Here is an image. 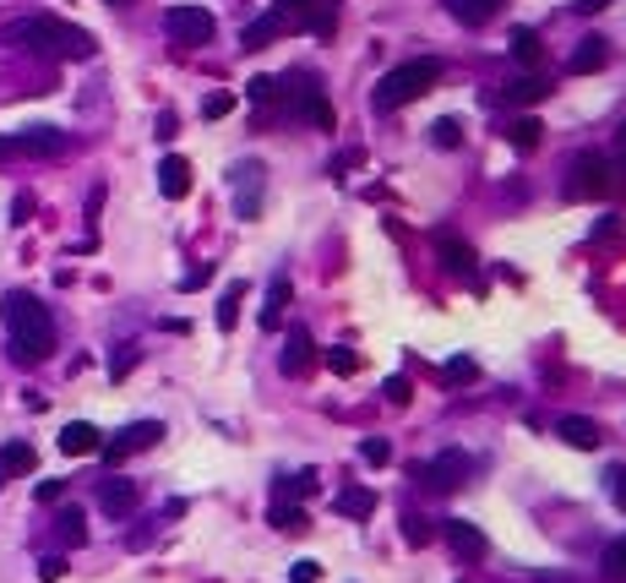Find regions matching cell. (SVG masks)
Masks as SVG:
<instances>
[{
    "label": "cell",
    "instance_id": "cell-1",
    "mask_svg": "<svg viewBox=\"0 0 626 583\" xmlns=\"http://www.w3.org/2000/svg\"><path fill=\"white\" fill-rule=\"evenodd\" d=\"M0 322H5V338H11V360L16 366H38L55 355V317L38 295L27 289H11L0 300Z\"/></svg>",
    "mask_w": 626,
    "mask_h": 583
},
{
    "label": "cell",
    "instance_id": "cell-2",
    "mask_svg": "<svg viewBox=\"0 0 626 583\" xmlns=\"http://www.w3.org/2000/svg\"><path fill=\"white\" fill-rule=\"evenodd\" d=\"M11 44H22L27 55H44V60H87L93 55V33H82L76 22H60V16L11 22Z\"/></svg>",
    "mask_w": 626,
    "mask_h": 583
},
{
    "label": "cell",
    "instance_id": "cell-3",
    "mask_svg": "<svg viewBox=\"0 0 626 583\" xmlns=\"http://www.w3.org/2000/svg\"><path fill=\"white\" fill-rule=\"evenodd\" d=\"M436 82H442V60H436V55H420V60L392 65V71L371 87V104H376V109H403V104H414L420 93H431Z\"/></svg>",
    "mask_w": 626,
    "mask_h": 583
},
{
    "label": "cell",
    "instance_id": "cell-4",
    "mask_svg": "<svg viewBox=\"0 0 626 583\" xmlns=\"http://www.w3.org/2000/svg\"><path fill=\"white\" fill-rule=\"evenodd\" d=\"M283 98H289V109H300L311 126L333 131V104H327V93H322V82H316L311 71H294V76H283Z\"/></svg>",
    "mask_w": 626,
    "mask_h": 583
},
{
    "label": "cell",
    "instance_id": "cell-5",
    "mask_svg": "<svg viewBox=\"0 0 626 583\" xmlns=\"http://www.w3.org/2000/svg\"><path fill=\"white\" fill-rule=\"evenodd\" d=\"M164 33H169L174 44L196 49V44H207V38L218 33V22H213V11H202V5H169V11H164Z\"/></svg>",
    "mask_w": 626,
    "mask_h": 583
},
{
    "label": "cell",
    "instance_id": "cell-6",
    "mask_svg": "<svg viewBox=\"0 0 626 583\" xmlns=\"http://www.w3.org/2000/svg\"><path fill=\"white\" fill-rule=\"evenodd\" d=\"M611 191V164L600 153H578L572 158V180H567V196L589 202V196H605Z\"/></svg>",
    "mask_w": 626,
    "mask_h": 583
},
{
    "label": "cell",
    "instance_id": "cell-7",
    "mask_svg": "<svg viewBox=\"0 0 626 583\" xmlns=\"http://www.w3.org/2000/svg\"><path fill=\"white\" fill-rule=\"evenodd\" d=\"M158 437H164V426H158V420H131V426H125V431H114V442H104L98 453H104L109 464H120V458H131V453L158 447Z\"/></svg>",
    "mask_w": 626,
    "mask_h": 583
},
{
    "label": "cell",
    "instance_id": "cell-8",
    "mask_svg": "<svg viewBox=\"0 0 626 583\" xmlns=\"http://www.w3.org/2000/svg\"><path fill=\"white\" fill-rule=\"evenodd\" d=\"M469 469H474V464H469V453H458V447H447V453H436V458L425 464V486L447 497V491H458V486L469 480Z\"/></svg>",
    "mask_w": 626,
    "mask_h": 583
},
{
    "label": "cell",
    "instance_id": "cell-9",
    "mask_svg": "<svg viewBox=\"0 0 626 583\" xmlns=\"http://www.w3.org/2000/svg\"><path fill=\"white\" fill-rule=\"evenodd\" d=\"M262 175H267V169H262L256 158H251V164H234L229 180H234V213H240V218H256V213H262Z\"/></svg>",
    "mask_w": 626,
    "mask_h": 583
},
{
    "label": "cell",
    "instance_id": "cell-10",
    "mask_svg": "<svg viewBox=\"0 0 626 583\" xmlns=\"http://www.w3.org/2000/svg\"><path fill=\"white\" fill-rule=\"evenodd\" d=\"M136 502H142L136 480H125V475H109V480H98V508H104L109 518H131V513H136Z\"/></svg>",
    "mask_w": 626,
    "mask_h": 583
},
{
    "label": "cell",
    "instance_id": "cell-11",
    "mask_svg": "<svg viewBox=\"0 0 626 583\" xmlns=\"http://www.w3.org/2000/svg\"><path fill=\"white\" fill-rule=\"evenodd\" d=\"M16 147H22V158H60L71 142L55 126H33V131H16Z\"/></svg>",
    "mask_w": 626,
    "mask_h": 583
},
{
    "label": "cell",
    "instance_id": "cell-12",
    "mask_svg": "<svg viewBox=\"0 0 626 583\" xmlns=\"http://www.w3.org/2000/svg\"><path fill=\"white\" fill-rule=\"evenodd\" d=\"M447 546H452L458 557H469V562H485V557H491V540H485L474 524H463V518H447Z\"/></svg>",
    "mask_w": 626,
    "mask_h": 583
},
{
    "label": "cell",
    "instance_id": "cell-13",
    "mask_svg": "<svg viewBox=\"0 0 626 583\" xmlns=\"http://www.w3.org/2000/svg\"><path fill=\"white\" fill-rule=\"evenodd\" d=\"M98 447H104L98 426H87V420H71V426H60V453H71V458H87V453H98Z\"/></svg>",
    "mask_w": 626,
    "mask_h": 583
},
{
    "label": "cell",
    "instance_id": "cell-14",
    "mask_svg": "<svg viewBox=\"0 0 626 583\" xmlns=\"http://www.w3.org/2000/svg\"><path fill=\"white\" fill-rule=\"evenodd\" d=\"M158 191H164L169 202H180V196L191 191V164H185L180 153H169V158L158 164Z\"/></svg>",
    "mask_w": 626,
    "mask_h": 583
},
{
    "label": "cell",
    "instance_id": "cell-15",
    "mask_svg": "<svg viewBox=\"0 0 626 583\" xmlns=\"http://www.w3.org/2000/svg\"><path fill=\"white\" fill-rule=\"evenodd\" d=\"M33 464H38V453H33L27 442H5V447H0V491H5L11 480H22Z\"/></svg>",
    "mask_w": 626,
    "mask_h": 583
},
{
    "label": "cell",
    "instance_id": "cell-16",
    "mask_svg": "<svg viewBox=\"0 0 626 583\" xmlns=\"http://www.w3.org/2000/svg\"><path fill=\"white\" fill-rule=\"evenodd\" d=\"M436 251H442V262H447V273H458V278H474V251L458 240V235H436Z\"/></svg>",
    "mask_w": 626,
    "mask_h": 583
},
{
    "label": "cell",
    "instance_id": "cell-17",
    "mask_svg": "<svg viewBox=\"0 0 626 583\" xmlns=\"http://www.w3.org/2000/svg\"><path fill=\"white\" fill-rule=\"evenodd\" d=\"M278 366H283V377H300V371L311 366V333H305V327H289V338H283V355H278Z\"/></svg>",
    "mask_w": 626,
    "mask_h": 583
},
{
    "label": "cell",
    "instance_id": "cell-18",
    "mask_svg": "<svg viewBox=\"0 0 626 583\" xmlns=\"http://www.w3.org/2000/svg\"><path fill=\"white\" fill-rule=\"evenodd\" d=\"M605 60H611V44H605V38H583V44L572 49V60H567V71H572V76H589V71H600Z\"/></svg>",
    "mask_w": 626,
    "mask_h": 583
},
{
    "label": "cell",
    "instance_id": "cell-19",
    "mask_svg": "<svg viewBox=\"0 0 626 583\" xmlns=\"http://www.w3.org/2000/svg\"><path fill=\"white\" fill-rule=\"evenodd\" d=\"M502 5H507V0H447V11H452L463 27H485Z\"/></svg>",
    "mask_w": 626,
    "mask_h": 583
},
{
    "label": "cell",
    "instance_id": "cell-20",
    "mask_svg": "<svg viewBox=\"0 0 626 583\" xmlns=\"http://www.w3.org/2000/svg\"><path fill=\"white\" fill-rule=\"evenodd\" d=\"M283 306H289V273H273V284H267V306H262V327H267V333L283 322Z\"/></svg>",
    "mask_w": 626,
    "mask_h": 583
},
{
    "label": "cell",
    "instance_id": "cell-21",
    "mask_svg": "<svg viewBox=\"0 0 626 583\" xmlns=\"http://www.w3.org/2000/svg\"><path fill=\"white\" fill-rule=\"evenodd\" d=\"M556 431H561L572 447H600V442H605V437H600V426H594V420H583V415H561V420H556Z\"/></svg>",
    "mask_w": 626,
    "mask_h": 583
},
{
    "label": "cell",
    "instance_id": "cell-22",
    "mask_svg": "<svg viewBox=\"0 0 626 583\" xmlns=\"http://www.w3.org/2000/svg\"><path fill=\"white\" fill-rule=\"evenodd\" d=\"M273 38H283V22H278L273 11H262V16H256L245 33H240V44H245V49H267Z\"/></svg>",
    "mask_w": 626,
    "mask_h": 583
},
{
    "label": "cell",
    "instance_id": "cell-23",
    "mask_svg": "<svg viewBox=\"0 0 626 583\" xmlns=\"http://www.w3.org/2000/svg\"><path fill=\"white\" fill-rule=\"evenodd\" d=\"M512 55H518L523 65H540V55H545L540 33H534V27H518V33H512Z\"/></svg>",
    "mask_w": 626,
    "mask_h": 583
},
{
    "label": "cell",
    "instance_id": "cell-24",
    "mask_svg": "<svg viewBox=\"0 0 626 583\" xmlns=\"http://www.w3.org/2000/svg\"><path fill=\"white\" fill-rule=\"evenodd\" d=\"M240 300H245V284H229L224 300H218V327H224V333H234V322H240Z\"/></svg>",
    "mask_w": 626,
    "mask_h": 583
},
{
    "label": "cell",
    "instance_id": "cell-25",
    "mask_svg": "<svg viewBox=\"0 0 626 583\" xmlns=\"http://www.w3.org/2000/svg\"><path fill=\"white\" fill-rule=\"evenodd\" d=\"M55 524H60V540H65V546H82V540H87V518H82L76 508H60Z\"/></svg>",
    "mask_w": 626,
    "mask_h": 583
},
{
    "label": "cell",
    "instance_id": "cell-26",
    "mask_svg": "<svg viewBox=\"0 0 626 583\" xmlns=\"http://www.w3.org/2000/svg\"><path fill=\"white\" fill-rule=\"evenodd\" d=\"M545 93H551V87H545L540 76H518V82L507 87V98H512V104H534V98H545Z\"/></svg>",
    "mask_w": 626,
    "mask_h": 583
},
{
    "label": "cell",
    "instance_id": "cell-27",
    "mask_svg": "<svg viewBox=\"0 0 626 583\" xmlns=\"http://www.w3.org/2000/svg\"><path fill=\"white\" fill-rule=\"evenodd\" d=\"M507 136H512V147H523V153H529V147H540V120H534V115H523V120H512V131H507Z\"/></svg>",
    "mask_w": 626,
    "mask_h": 583
},
{
    "label": "cell",
    "instance_id": "cell-28",
    "mask_svg": "<svg viewBox=\"0 0 626 583\" xmlns=\"http://www.w3.org/2000/svg\"><path fill=\"white\" fill-rule=\"evenodd\" d=\"M431 142H436V147H458V142H463V126H458L452 115H442V120L431 126Z\"/></svg>",
    "mask_w": 626,
    "mask_h": 583
},
{
    "label": "cell",
    "instance_id": "cell-29",
    "mask_svg": "<svg viewBox=\"0 0 626 583\" xmlns=\"http://www.w3.org/2000/svg\"><path fill=\"white\" fill-rule=\"evenodd\" d=\"M273 524H278L283 535H305V529H311V518H305V508H278V513H273Z\"/></svg>",
    "mask_w": 626,
    "mask_h": 583
},
{
    "label": "cell",
    "instance_id": "cell-30",
    "mask_svg": "<svg viewBox=\"0 0 626 583\" xmlns=\"http://www.w3.org/2000/svg\"><path fill=\"white\" fill-rule=\"evenodd\" d=\"M605 578H611V583H626V535L611 546V551H605Z\"/></svg>",
    "mask_w": 626,
    "mask_h": 583
},
{
    "label": "cell",
    "instance_id": "cell-31",
    "mask_svg": "<svg viewBox=\"0 0 626 583\" xmlns=\"http://www.w3.org/2000/svg\"><path fill=\"white\" fill-rule=\"evenodd\" d=\"M605 491H611V502L626 513V464H611V469H605Z\"/></svg>",
    "mask_w": 626,
    "mask_h": 583
},
{
    "label": "cell",
    "instance_id": "cell-32",
    "mask_svg": "<svg viewBox=\"0 0 626 583\" xmlns=\"http://www.w3.org/2000/svg\"><path fill=\"white\" fill-rule=\"evenodd\" d=\"M338 508H343L349 518H365L376 502H371V491H343V497H338Z\"/></svg>",
    "mask_w": 626,
    "mask_h": 583
},
{
    "label": "cell",
    "instance_id": "cell-33",
    "mask_svg": "<svg viewBox=\"0 0 626 583\" xmlns=\"http://www.w3.org/2000/svg\"><path fill=\"white\" fill-rule=\"evenodd\" d=\"M273 93H278V82H273V76H251V82H245V98H251V104H267Z\"/></svg>",
    "mask_w": 626,
    "mask_h": 583
},
{
    "label": "cell",
    "instance_id": "cell-34",
    "mask_svg": "<svg viewBox=\"0 0 626 583\" xmlns=\"http://www.w3.org/2000/svg\"><path fill=\"white\" fill-rule=\"evenodd\" d=\"M360 458H365V464H387V458H392V447H387L382 437H365V442H360Z\"/></svg>",
    "mask_w": 626,
    "mask_h": 583
},
{
    "label": "cell",
    "instance_id": "cell-35",
    "mask_svg": "<svg viewBox=\"0 0 626 583\" xmlns=\"http://www.w3.org/2000/svg\"><path fill=\"white\" fill-rule=\"evenodd\" d=\"M229 109H234L229 93H207V98H202V115H207V120H218V115H229Z\"/></svg>",
    "mask_w": 626,
    "mask_h": 583
},
{
    "label": "cell",
    "instance_id": "cell-36",
    "mask_svg": "<svg viewBox=\"0 0 626 583\" xmlns=\"http://www.w3.org/2000/svg\"><path fill=\"white\" fill-rule=\"evenodd\" d=\"M474 371H480L474 360H447V371H442V377H447V382H474Z\"/></svg>",
    "mask_w": 626,
    "mask_h": 583
},
{
    "label": "cell",
    "instance_id": "cell-37",
    "mask_svg": "<svg viewBox=\"0 0 626 583\" xmlns=\"http://www.w3.org/2000/svg\"><path fill=\"white\" fill-rule=\"evenodd\" d=\"M403 540H409V546H425V540H431V524H425V518H403Z\"/></svg>",
    "mask_w": 626,
    "mask_h": 583
},
{
    "label": "cell",
    "instance_id": "cell-38",
    "mask_svg": "<svg viewBox=\"0 0 626 583\" xmlns=\"http://www.w3.org/2000/svg\"><path fill=\"white\" fill-rule=\"evenodd\" d=\"M327 360H333V371H338V377H354V371H360V360H354L349 349H333Z\"/></svg>",
    "mask_w": 626,
    "mask_h": 583
},
{
    "label": "cell",
    "instance_id": "cell-39",
    "mask_svg": "<svg viewBox=\"0 0 626 583\" xmlns=\"http://www.w3.org/2000/svg\"><path fill=\"white\" fill-rule=\"evenodd\" d=\"M38 578H44V583H60V578H65V562H60V557H44V562H38Z\"/></svg>",
    "mask_w": 626,
    "mask_h": 583
},
{
    "label": "cell",
    "instance_id": "cell-40",
    "mask_svg": "<svg viewBox=\"0 0 626 583\" xmlns=\"http://www.w3.org/2000/svg\"><path fill=\"white\" fill-rule=\"evenodd\" d=\"M131 366H136V349H131V344H120V355H114V366H109V371H114V377H125Z\"/></svg>",
    "mask_w": 626,
    "mask_h": 583
},
{
    "label": "cell",
    "instance_id": "cell-41",
    "mask_svg": "<svg viewBox=\"0 0 626 583\" xmlns=\"http://www.w3.org/2000/svg\"><path fill=\"white\" fill-rule=\"evenodd\" d=\"M387 404H409V382H403V377L387 382Z\"/></svg>",
    "mask_w": 626,
    "mask_h": 583
},
{
    "label": "cell",
    "instance_id": "cell-42",
    "mask_svg": "<svg viewBox=\"0 0 626 583\" xmlns=\"http://www.w3.org/2000/svg\"><path fill=\"white\" fill-rule=\"evenodd\" d=\"M60 497H65V480H44L38 486V502H60Z\"/></svg>",
    "mask_w": 626,
    "mask_h": 583
},
{
    "label": "cell",
    "instance_id": "cell-43",
    "mask_svg": "<svg viewBox=\"0 0 626 583\" xmlns=\"http://www.w3.org/2000/svg\"><path fill=\"white\" fill-rule=\"evenodd\" d=\"M5 158H22V147H16V131H0V164Z\"/></svg>",
    "mask_w": 626,
    "mask_h": 583
},
{
    "label": "cell",
    "instance_id": "cell-44",
    "mask_svg": "<svg viewBox=\"0 0 626 583\" xmlns=\"http://www.w3.org/2000/svg\"><path fill=\"white\" fill-rule=\"evenodd\" d=\"M11 213H16V218H11V224H27V213H33V196H27V191H22V196H16V202H11Z\"/></svg>",
    "mask_w": 626,
    "mask_h": 583
},
{
    "label": "cell",
    "instance_id": "cell-45",
    "mask_svg": "<svg viewBox=\"0 0 626 583\" xmlns=\"http://www.w3.org/2000/svg\"><path fill=\"white\" fill-rule=\"evenodd\" d=\"M294 583H316V562H294Z\"/></svg>",
    "mask_w": 626,
    "mask_h": 583
},
{
    "label": "cell",
    "instance_id": "cell-46",
    "mask_svg": "<svg viewBox=\"0 0 626 583\" xmlns=\"http://www.w3.org/2000/svg\"><path fill=\"white\" fill-rule=\"evenodd\" d=\"M611 0H578V11H605Z\"/></svg>",
    "mask_w": 626,
    "mask_h": 583
},
{
    "label": "cell",
    "instance_id": "cell-47",
    "mask_svg": "<svg viewBox=\"0 0 626 583\" xmlns=\"http://www.w3.org/2000/svg\"><path fill=\"white\" fill-rule=\"evenodd\" d=\"M616 153H621V158H626V126H621V131H616Z\"/></svg>",
    "mask_w": 626,
    "mask_h": 583
}]
</instances>
